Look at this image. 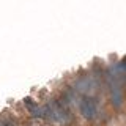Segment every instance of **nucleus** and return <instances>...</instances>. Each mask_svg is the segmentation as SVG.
I'll return each instance as SVG.
<instances>
[{"label": "nucleus", "instance_id": "obj_2", "mask_svg": "<svg viewBox=\"0 0 126 126\" xmlns=\"http://www.w3.org/2000/svg\"><path fill=\"white\" fill-rule=\"evenodd\" d=\"M74 88L76 92H90V90L94 88V79L90 74H85V76H79L77 80L74 82Z\"/></svg>", "mask_w": 126, "mask_h": 126}, {"label": "nucleus", "instance_id": "obj_1", "mask_svg": "<svg viewBox=\"0 0 126 126\" xmlns=\"http://www.w3.org/2000/svg\"><path fill=\"white\" fill-rule=\"evenodd\" d=\"M79 110L85 120H93L98 115V101L90 94H84L79 101Z\"/></svg>", "mask_w": 126, "mask_h": 126}, {"label": "nucleus", "instance_id": "obj_5", "mask_svg": "<svg viewBox=\"0 0 126 126\" xmlns=\"http://www.w3.org/2000/svg\"><path fill=\"white\" fill-rule=\"evenodd\" d=\"M0 126H2V118H0Z\"/></svg>", "mask_w": 126, "mask_h": 126}, {"label": "nucleus", "instance_id": "obj_3", "mask_svg": "<svg viewBox=\"0 0 126 126\" xmlns=\"http://www.w3.org/2000/svg\"><path fill=\"white\" fill-rule=\"evenodd\" d=\"M24 106L27 107V110L30 112V115L33 117V118H44L43 107H39V106L32 99V98H25V99H24Z\"/></svg>", "mask_w": 126, "mask_h": 126}, {"label": "nucleus", "instance_id": "obj_4", "mask_svg": "<svg viewBox=\"0 0 126 126\" xmlns=\"http://www.w3.org/2000/svg\"><path fill=\"white\" fill-rule=\"evenodd\" d=\"M118 68H120L121 71H126V57H123L120 60V63H118Z\"/></svg>", "mask_w": 126, "mask_h": 126}]
</instances>
